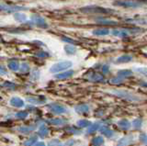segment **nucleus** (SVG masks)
<instances>
[{
    "label": "nucleus",
    "mask_w": 147,
    "mask_h": 146,
    "mask_svg": "<svg viewBox=\"0 0 147 146\" xmlns=\"http://www.w3.org/2000/svg\"><path fill=\"white\" fill-rule=\"evenodd\" d=\"M104 144V139L101 136H96L92 139V146H102Z\"/></svg>",
    "instance_id": "nucleus-23"
},
{
    "label": "nucleus",
    "mask_w": 147,
    "mask_h": 146,
    "mask_svg": "<svg viewBox=\"0 0 147 146\" xmlns=\"http://www.w3.org/2000/svg\"><path fill=\"white\" fill-rule=\"evenodd\" d=\"M99 128H100V126H99L98 122H96V123H94V124H91L88 127V129H87V133H93V132H95L96 131H98Z\"/></svg>",
    "instance_id": "nucleus-28"
},
{
    "label": "nucleus",
    "mask_w": 147,
    "mask_h": 146,
    "mask_svg": "<svg viewBox=\"0 0 147 146\" xmlns=\"http://www.w3.org/2000/svg\"><path fill=\"white\" fill-rule=\"evenodd\" d=\"M110 82H111L112 84H121V82H123V79L122 78H121V77H119V76H117V77H114V78H112V79H110Z\"/></svg>",
    "instance_id": "nucleus-38"
},
{
    "label": "nucleus",
    "mask_w": 147,
    "mask_h": 146,
    "mask_svg": "<svg viewBox=\"0 0 147 146\" xmlns=\"http://www.w3.org/2000/svg\"><path fill=\"white\" fill-rule=\"evenodd\" d=\"M14 19L18 22H25L27 20V17L25 14H22V13H15L14 14Z\"/></svg>",
    "instance_id": "nucleus-26"
},
{
    "label": "nucleus",
    "mask_w": 147,
    "mask_h": 146,
    "mask_svg": "<svg viewBox=\"0 0 147 146\" xmlns=\"http://www.w3.org/2000/svg\"><path fill=\"white\" fill-rule=\"evenodd\" d=\"M131 141H132V136H125L119 141L118 146H128L131 143Z\"/></svg>",
    "instance_id": "nucleus-18"
},
{
    "label": "nucleus",
    "mask_w": 147,
    "mask_h": 146,
    "mask_svg": "<svg viewBox=\"0 0 147 146\" xmlns=\"http://www.w3.org/2000/svg\"><path fill=\"white\" fill-rule=\"evenodd\" d=\"M93 33L96 36H105L109 34V30L106 29V28H101V29H96L95 30H93Z\"/></svg>",
    "instance_id": "nucleus-20"
},
{
    "label": "nucleus",
    "mask_w": 147,
    "mask_h": 146,
    "mask_svg": "<svg viewBox=\"0 0 147 146\" xmlns=\"http://www.w3.org/2000/svg\"><path fill=\"white\" fill-rule=\"evenodd\" d=\"M33 146H46L44 143H42V141H40V143H37L36 144H34Z\"/></svg>",
    "instance_id": "nucleus-45"
},
{
    "label": "nucleus",
    "mask_w": 147,
    "mask_h": 146,
    "mask_svg": "<svg viewBox=\"0 0 147 146\" xmlns=\"http://www.w3.org/2000/svg\"><path fill=\"white\" fill-rule=\"evenodd\" d=\"M20 70L21 73H24V74H25V73L30 71V66H29V65H28V63H22V65H21Z\"/></svg>",
    "instance_id": "nucleus-36"
},
{
    "label": "nucleus",
    "mask_w": 147,
    "mask_h": 146,
    "mask_svg": "<svg viewBox=\"0 0 147 146\" xmlns=\"http://www.w3.org/2000/svg\"><path fill=\"white\" fill-rule=\"evenodd\" d=\"M31 20L33 21V23H35L36 26H38L40 29H46L48 28V24L46 20L43 19L42 17L38 15V14H33L31 16Z\"/></svg>",
    "instance_id": "nucleus-5"
},
{
    "label": "nucleus",
    "mask_w": 147,
    "mask_h": 146,
    "mask_svg": "<svg viewBox=\"0 0 147 146\" xmlns=\"http://www.w3.org/2000/svg\"><path fill=\"white\" fill-rule=\"evenodd\" d=\"M48 146H63V143L59 140L54 139V140H52L51 141H49Z\"/></svg>",
    "instance_id": "nucleus-34"
},
{
    "label": "nucleus",
    "mask_w": 147,
    "mask_h": 146,
    "mask_svg": "<svg viewBox=\"0 0 147 146\" xmlns=\"http://www.w3.org/2000/svg\"><path fill=\"white\" fill-rule=\"evenodd\" d=\"M0 9L6 12H18V11H21V10H28V8L25 7H21V6H13V5H0Z\"/></svg>",
    "instance_id": "nucleus-6"
},
{
    "label": "nucleus",
    "mask_w": 147,
    "mask_h": 146,
    "mask_svg": "<svg viewBox=\"0 0 147 146\" xmlns=\"http://www.w3.org/2000/svg\"><path fill=\"white\" fill-rule=\"evenodd\" d=\"M40 77V72L39 71H33L32 72V75H31V78L34 79V80H37Z\"/></svg>",
    "instance_id": "nucleus-42"
},
{
    "label": "nucleus",
    "mask_w": 147,
    "mask_h": 146,
    "mask_svg": "<svg viewBox=\"0 0 147 146\" xmlns=\"http://www.w3.org/2000/svg\"><path fill=\"white\" fill-rule=\"evenodd\" d=\"M0 75H7V70L2 65H0Z\"/></svg>",
    "instance_id": "nucleus-43"
},
{
    "label": "nucleus",
    "mask_w": 147,
    "mask_h": 146,
    "mask_svg": "<svg viewBox=\"0 0 147 146\" xmlns=\"http://www.w3.org/2000/svg\"><path fill=\"white\" fill-rule=\"evenodd\" d=\"M27 101H29L31 104H42L46 101V98L42 96H39V97H31L28 98Z\"/></svg>",
    "instance_id": "nucleus-8"
},
{
    "label": "nucleus",
    "mask_w": 147,
    "mask_h": 146,
    "mask_svg": "<svg viewBox=\"0 0 147 146\" xmlns=\"http://www.w3.org/2000/svg\"><path fill=\"white\" fill-rule=\"evenodd\" d=\"M75 110L78 114H85V113L88 112L89 107L87 106L86 104H80V105H77V106L75 107Z\"/></svg>",
    "instance_id": "nucleus-9"
},
{
    "label": "nucleus",
    "mask_w": 147,
    "mask_h": 146,
    "mask_svg": "<svg viewBox=\"0 0 147 146\" xmlns=\"http://www.w3.org/2000/svg\"><path fill=\"white\" fill-rule=\"evenodd\" d=\"M136 72L140 73L141 75H144L147 77V68L146 67H141V68H137V69L135 70Z\"/></svg>",
    "instance_id": "nucleus-37"
},
{
    "label": "nucleus",
    "mask_w": 147,
    "mask_h": 146,
    "mask_svg": "<svg viewBox=\"0 0 147 146\" xmlns=\"http://www.w3.org/2000/svg\"><path fill=\"white\" fill-rule=\"evenodd\" d=\"M10 105L15 108H22L24 106V101L20 98H12L10 100Z\"/></svg>",
    "instance_id": "nucleus-11"
},
{
    "label": "nucleus",
    "mask_w": 147,
    "mask_h": 146,
    "mask_svg": "<svg viewBox=\"0 0 147 146\" xmlns=\"http://www.w3.org/2000/svg\"><path fill=\"white\" fill-rule=\"evenodd\" d=\"M142 2H144V3H146V4H147V0H142Z\"/></svg>",
    "instance_id": "nucleus-46"
},
{
    "label": "nucleus",
    "mask_w": 147,
    "mask_h": 146,
    "mask_svg": "<svg viewBox=\"0 0 147 146\" xmlns=\"http://www.w3.org/2000/svg\"><path fill=\"white\" fill-rule=\"evenodd\" d=\"M48 108L50 109V111H52L54 114H63V113H66L67 112V108L63 106L61 104H57V103H53V104H50L48 106Z\"/></svg>",
    "instance_id": "nucleus-4"
},
{
    "label": "nucleus",
    "mask_w": 147,
    "mask_h": 146,
    "mask_svg": "<svg viewBox=\"0 0 147 146\" xmlns=\"http://www.w3.org/2000/svg\"><path fill=\"white\" fill-rule=\"evenodd\" d=\"M64 51L69 55H73V54H75L76 52V48L72 44H67L64 46Z\"/></svg>",
    "instance_id": "nucleus-24"
},
{
    "label": "nucleus",
    "mask_w": 147,
    "mask_h": 146,
    "mask_svg": "<svg viewBox=\"0 0 147 146\" xmlns=\"http://www.w3.org/2000/svg\"><path fill=\"white\" fill-rule=\"evenodd\" d=\"M96 23L101 24V25H116L117 22L113 20H102V19H98L96 20Z\"/></svg>",
    "instance_id": "nucleus-27"
},
{
    "label": "nucleus",
    "mask_w": 147,
    "mask_h": 146,
    "mask_svg": "<svg viewBox=\"0 0 147 146\" xmlns=\"http://www.w3.org/2000/svg\"><path fill=\"white\" fill-rule=\"evenodd\" d=\"M91 125V122L86 120H81L77 121V126L79 128H88Z\"/></svg>",
    "instance_id": "nucleus-29"
},
{
    "label": "nucleus",
    "mask_w": 147,
    "mask_h": 146,
    "mask_svg": "<svg viewBox=\"0 0 147 146\" xmlns=\"http://www.w3.org/2000/svg\"><path fill=\"white\" fill-rule=\"evenodd\" d=\"M35 128H36L35 126H22V127L20 128V129H18V131H20L21 133L28 134V133H30V131H34Z\"/></svg>",
    "instance_id": "nucleus-25"
},
{
    "label": "nucleus",
    "mask_w": 147,
    "mask_h": 146,
    "mask_svg": "<svg viewBox=\"0 0 147 146\" xmlns=\"http://www.w3.org/2000/svg\"><path fill=\"white\" fill-rule=\"evenodd\" d=\"M109 65H104V66L102 67V72L104 73V74H107V73L109 72Z\"/></svg>",
    "instance_id": "nucleus-44"
},
{
    "label": "nucleus",
    "mask_w": 147,
    "mask_h": 146,
    "mask_svg": "<svg viewBox=\"0 0 147 146\" xmlns=\"http://www.w3.org/2000/svg\"><path fill=\"white\" fill-rule=\"evenodd\" d=\"M80 11L85 14H109V12H112L109 8H105L98 6H87L80 8Z\"/></svg>",
    "instance_id": "nucleus-1"
},
{
    "label": "nucleus",
    "mask_w": 147,
    "mask_h": 146,
    "mask_svg": "<svg viewBox=\"0 0 147 146\" xmlns=\"http://www.w3.org/2000/svg\"><path fill=\"white\" fill-rule=\"evenodd\" d=\"M48 134H49V128L44 124L40 125L39 128L38 135L40 137V138H45L46 136H48Z\"/></svg>",
    "instance_id": "nucleus-13"
},
{
    "label": "nucleus",
    "mask_w": 147,
    "mask_h": 146,
    "mask_svg": "<svg viewBox=\"0 0 147 146\" xmlns=\"http://www.w3.org/2000/svg\"><path fill=\"white\" fill-rule=\"evenodd\" d=\"M36 141H37V136H32L31 138H30L29 140L25 141L24 145L25 146H33Z\"/></svg>",
    "instance_id": "nucleus-32"
},
{
    "label": "nucleus",
    "mask_w": 147,
    "mask_h": 146,
    "mask_svg": "<svg viewBox=\"0 0 147 146\" xmlns=\"http://www.w3.org/2000/svg\"><path fill=\"white\" fill-rule=\"evenodd\" d=\"M65 131L67 132L73 133V134H80L81 133V131L78 130L77 128H76V127H67V128H65Z\"/></svg>",
    "instance_id": "nucleus-31"
},
{
    "label": "nucleus",
    "mask_w": 147,
    "mask_h": 146,
    "mask_svg": "<svg viewBox=\"0 0 147 146\" xmlns=\"http://www.w3.org/2000/svg\"><path fill=\"white\" fill-rule=\"evenodd\" d=\"M0 88H1V85H0Z\"/></svg>",
    "instance_id": "nucleus-47"
},
{
    "label": "nucleus",
    "mask_w": 147,
    "mask_h": 146,
    "mask_svg": "<svg viewBox=\"0 0 147 146\" xmlns=\"http://www.w3.org/2000/svg\"><path fill=\"white\" fill-rule=\"evenodd\" d=\"M132 60V56L129 55V54H124L122 56H119V58H117L116 63H129Z\"/></svg>",
    "instance_id": "nucleus-19"
},
{
    "label": "nucleus",
    "mask_w": 147,
    "mask_h": 146,
    "mask_svg": "<svg viewBox=\"0 0 147 146\" xmlns=\"http://www.w3.org/2000/svg\"><path fill=\"white\" fill-rule=\"evenodd\" d=\"M62 40H63V42H65L67 43H70V44H75V43H76V42L75 40L70 39V38H67V37H63Z\"/></svg>",
    "instance_id": "nucleus-41"
},
{
    "label": "nucleus",
    "mask_w": 147,
    "mask_h": 146,
    "mask_svg": "<svg viewBox=\"0 0 147 146\" xmlns=\"http://www.w3.org/2000/svg\"><path fill=\"white\" fill-rule=\"evenodd\" d=\"M112 93L117 95L118 97H121V98H127L129 100H139L136 96L132 95L131 93L127 92V91H122V90H116V91H112Z\"/></svg>",
    "instance_id": "nucleus-7"
},
{
    "label": "nucleus",
    "mask_w": 147,
    "mask_h": 146,
    "mask_svg": "<svg viewBox=\"0 0 147 146\" xmlns=\"http://www.w3.org/2000/svg\"><path fill=\"white\" fill-rule=\"evenodd\" d=\"M142 125V120H141V118H136V120H134L132 121V126L135 130L141 129Z\"/></svg>",
    "instance_id": "nucleus-30"
},
{
    "label": "nucleus",
    "mask_w": 147,
    "mask_h": 146,
    "mask_svg": "<svg viewBox=\"0 0 147 146\" xmlns=\"http://www.w3.org/2000/svg\"><path fill=\"white\" fill-rule=\"evenodd\" d=\"M89 80L92 82H102L104 81V76L100 74H96V73H92L89 75Z\"/></svg>",
    "instance_id": "nucleus-16"
},
{
    "label": "nucleus",
    "mask_w": 147,
    "mask_h": 146,
    "mask_svg": "<svg viewBox=\"0 0 147 146\" xmlns=\"http://www.w3.org/2000/svg\"><path fill=\"white\" fill-rule=\"evenodd\" d=\"M118 125L122 130H129L131 128V122L127 120H121L118 121Z\"/></svg>",
    "instance_id": "nucleus-22"
},
{
    "label": "nucleus",
    "mask_w": 147,
    "mask_h": 146,
    "mask_svg": "<svg viewBox=\"0 0 147 146\" xmlns=\"http://www.w3.org/2000/svg\"><path fill=\"white\" fill-rule=\"evenodd\" d=\"M74 75V71L73 70H69V71H65L63 73H60V74L55 75V78L57 79H67L69 77H71Z\"/></svg>",
    "instance_id": "nucleus-14"
},
{
    "label": "nucleus",
    "mask_w": 147,
    "mask_h": 146,
    "mask_svg": "<svg viewBox=\"0 0 147 146\" xmlns=\"http://www.w3.org/2000/svg\"><path fill=\"white\" fill-rule=\"evenodd\" d=\"M3 86H5V87H7V88H8V89L13 90V89H15L16 85L14 84V83H12V82H8V81H7V82H5V83H4Z\"/></svg>",
    "instance_id": "nucleus-35"
},
{
    "label": "nucleus",
    "mask_w": 147,
    "mask_h": 146,
    "mask_svg": "<svg viewBox=\"0 0 147 146\" xmlns=\"http://www.w3.org/2000/svg\"><path fill=\"white\" fill-rule=\"evenodd\" d=\"M28 115H29L28 111H20V112H18L16 114V118H20V120H23V118H26L28 117Z\"/></svg>",
    "instance_id": "nucleus-33"
},
{
    "label": "nucleus",
    "mask_w": 147,
    "mask_h": 146,
    "mask_svg": "<svg viewBox=\"0 0 147 146\" xmlns=\"http://www.w3.org/2000/svg\"><path fill=\"white\" fill-rule=\"evenodd\" d=\"M36 56L39 58H46L49 56V53L46 52H39L38 53H36Z\"/></svg>",
    "instance_id": "nucleus-39"
},
{
    "label": "nucleus",
    "mask_w": 147,
    "mask_h": 146,
    "mask_svg": "<svg viewBox=\"0 0 147 146\" xmlns=\"http://www.w3.org/2000/svg\"><path fill=\"white\" fill-rule=\"evenodd\" d=\"M144 2L142 0H117V1L113 2L114 6L117 7H131V8H135L142 7Z\"/></svg>",
    "instance_id": "nucleus-2"
},
{
    "label": "nucleus",
    "mask_w": 147,
    "mask_h": 146,
    "mask_svg": "<svg viewBox=\"0 0 147 146\" xmlns=\"http://www.w3.org/2000/svg\"><path fill=\"white\" fill-rule=\"evenodd\" d=\"M49 124L51 125H55V126H59V125H63L65 124L67 122L65 120H63V118H51L47 121Z\"/></svg>",
    "instance_id": "nucleus-17"
},
{
    "label": "nucleus",
    "mask_w": 147,
    "mask_h": 146,
    "mask_svg": "<svg viewBox=\"0 0 147 146\" xmlns=\"http://www.w3.org/2000/svg\"><path fill=\"white\" fill-rule=\"evenodd\" d=\"M0 39H1V36H0Z\"/></svg>",
    "instance_id": "nucleus-48"
},
{
    "label": "nucleus",
    "mask_w": 147,
    "mask_h": 146,
    "mask_svg": "<svg viewBox=\"0 0 147 146\" xmlns=\"http://www.w3.org/2000/svg\"><path fill=\"white\" fill-rule=\"evenodd\" d=\"M117 75H118L117 76L124 79V78H128V77L131 76L132 75V72L131 70H119Z\"/></svg>",
    "instance_id": "nucleus-21"
},
{
    "label": "nucleus",
    "mask_w": 147,
    "mask_h": 146,
    "mask_svg": "<svg viewBox=\"0 0 147 146\" xmlns=\"http://www.w3.org/2000/svg\"><path fill=\"white\" fill-rule=\"evenodd\" d=\"M140 141L142 143H144L145 144V146H147V135L144 133H142L140 135Z\"/></svg>",
    "instance_id": "nucleus-40"
},
{
    "label": "nucleus",
    "mask_w": 147,
    "mask_h": 146,
    "mask_svg": "<svg viewBox=\"0 0 147 146\" xmlns=\"http://www.w3.org/2000/svg\"><path fill=\"white\" fill-rule=\"evenodd\" d=\"M73 65L72 62L70 61H63V62H60L53 65L52 67H51L50 72L51 73H58V72H62L70 68Z\"/></svg>",
    "instance_id": "nucleus-3"
},
{
    "label": "nucleus",
    "mask_w": 147,
    "mask_h": 146,
    "mask_svg": "<svg viewBox=\"0 0 147 146\" xmlns=\"http://www.w3.org/2000/svg\"><path fill=\"white\" fill-rule=\"evenodd\" d=\"M99 131H100L101 133H102L103 135H105L106 137H108V138H111V137L114 135V131L112 130H110L109 128L107 126H101L99 128Z\"/></svg>",
    "instance_id": "nucleus-10"
},
{
    "label": "nucleus",
    "mask_w": 147,
    "mask_h": 146,
    "mask_svg": "<svg viewBox=\"0 0 147 146\" xmlns=\"http://www.w3.org/2000/svg\"><path fill=\"white\" fill-rule=\"evenodd\" d=\"M7 66H8V68L11 71H18V70H20V63H18L17 60H15V59H13V60L9 61Z\"/></svg>",
    "instance_id": "nucleus-15"
},
{
    "label": "nucleus",
    "mask_w": 147,
    "mask_h": 146,
    "mask_svg": "<svg viewBox=\"0 0 147 146\" xmlns=\"http://www.w3.org/2000/svg\"><path fill=\"white\" fill-rule=\"evenodd\" d=\"M112 34L114 36H118V37L125 38L127 36H129V30L124 29V30H113Z\"/></svg>",
    "instance_id": "nucleus-12"
}]
</instances>
